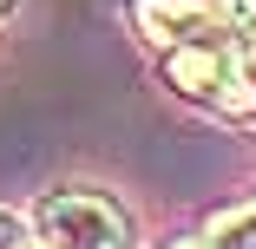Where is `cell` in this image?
<instances>
[{
    "label": "cell",
    "mask_w": 256,
    "mask_h": 249,
    "mask_svg": "<svg viewBox=\"0 0 256 249\" xmlns=\"http://www.w3.org/2000/svg\"><path fill=\"white\" fill-rule=\"evenodd\" d=\"M132 13L184 98L230 118L256 112V0H138Z\"/></svg>",
    "instance_id": "1"
},
{
    "label": "cell",
    "mask_w": 256,
    "mask_h": 249,
    "mask_svg": "<svg viewBox=\"0 0 256 249\" xmlns=\"http://www.w3.org/2000/svg\"><path fill=\"white\" fill-rule=\"evenodd\" d=\"M33 223H40V236L53 249H132V217L106 190H86V184L46 190Z\"/></svg>",
    "instance_id": "2"
},
{
    "label": "cell",
    "mask_w": 256,
    "mask_h": 249,
    "mask_svg": "<svg viewBox=\"0 0 256 249\" xmlns=\"http://www.w3.org/2000/svg\"><path fill=\"white\" fill-rule=\"evenodd\" d=\"M210 249H256V197L210 223Z\"/></svg>",
    "instance_id": "3"
},
{
    "label": "cell",
    "mask_w": 256,
    "mask_h": 249,
    "mask_svg": "<svg viewBox=\"0 0 256 249\" xmlns=\"http://www.w3.org/2000/svg\"><path fill=\"white\" fill-rule=\"evenodd\" d=\"M20 243H26V223L14 210H0V249H20Z\"/></svg>",
    "instance_id": "4"
},
{
    "label": "cell",
    "mask_w": 256,
    "mask_h": 249,
    "mask_svg": "<svg viewBox=\"0 0 256 249\" xmlns=\"http://www.w3.org/2000/svg\"><path fill=\"white\" fill-rule=\"evenodd\" d=\"M178 249H210V236H204V243H197V236H190V243H178Z\"/></svg>",
    "instance_id": "5"
},
{
    "label": "cell",
    "mask_w": 256,
    "mask_h": 249,
    "mask_svg": "<svg viewBox=\"0 0 256 249\" xmlns=\"http://www.w3.org/2000/svg\"><path fill=\"white\" fill-rule=\"evenodd\" d=\"M20 249H53V243H20Z\"/></svg>",
    "instance_id": "6"
}]
</instances>
